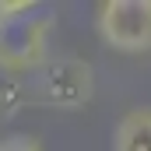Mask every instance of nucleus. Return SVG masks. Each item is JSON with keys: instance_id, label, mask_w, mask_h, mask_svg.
<instances>
[{"instance_id": "20e7f679", "label": "nucleus", "mask_w": 151, "mask_h": 151, "mask_svg": "<svg viewBox=\"0 0 151 151\" xmlns=\"http://www.w3.org/2000/svg\"><path fill=\"white\" fill-rule=\"evenodd\" d=\"M113 151H151V106L130 109L116 123Z\"/></svg>"}, {"instance_id": "f03ea898", "label": "nucleus", "mask_w": 151, "mask_h": 151, "mask_svg": "<svg viewBox=\"0 0 151 151\" xmlns=\"http://www.w3.org/2000/svg\"><path fill=\"white\" fill-rule=\"evenodd\" d=\"M99 39L116 53L151 49V0H106L95 18Z\"/></svg>"}, {"instance_id": "7ed1b4c3", "label": "nucleus", "mask_w": 151, "mask_h": 151, "mask_svg": "<svg viewBox=\"0 0 151 151\" xmlns=\"http://www.w3.org/2000/svg\"><path fill=\"white\" fill-rule=\"evenodd\" d=\"M35 91L46 106L56 109H77L91 99V67L84 60L63 56V60H46L35 70Z\"/></svg>"}, {"instance_id": "39448f33", "label": "nucleus", "mask_w": 151, "mask_h": 151, "mask_svg": "<svg viewBox=\"0 0 151 151\" xmlns=\"http://www.w3.org/2000/svg\"><path fill=\"white\" fill-rule=\"evenodd\" d=\"M0 151H39V144L32 141V137L14 134V137H4V141H0Z\"/></svg>"}, {"instance_id": "f257e3e1", "label": "nucleus", "mask_w": 151, "mask_h": 151, "mask_svg": "<svg viewBox=\"0 0 151 151\" xmlns=\"http://www.w3.org/2000/svg\"><path fill=\"white\" fill-rule=\"evenodd\" d=\"M56 25L53 7L35 0H0V67L25 74L46 63V42Z\"/></svg>"}]
</instances>
